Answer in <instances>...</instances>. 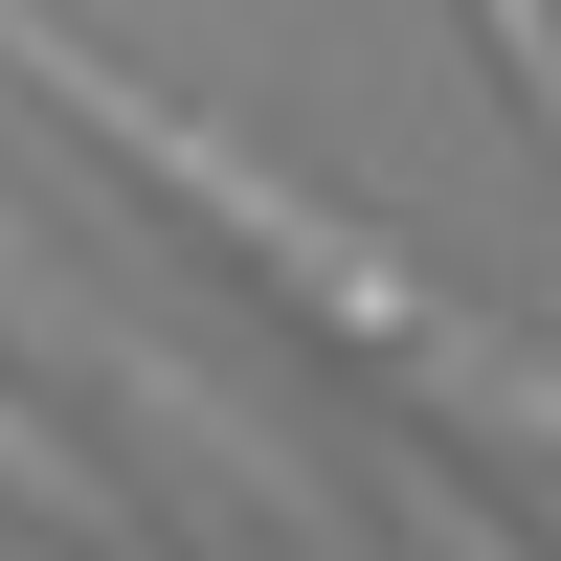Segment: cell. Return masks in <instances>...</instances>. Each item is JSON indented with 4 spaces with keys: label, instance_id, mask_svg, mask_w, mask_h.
Listing matches in <instances>:
<instances>
[{
    "label": "cell",
    "instance_id": "cell-1",
    "mask_svg": "<svg viewBox=\"0 0 561 561\" xmlns=\"http://www.w3.org/2000/svg\"><path fill=\"white\" fill-rule=\"evenodd\" d=\"M0 68H23L45 113H68V135H113V158L158 180V203L203 225V248H248V270H270L293 314H337L359 359H404V382H494V404L539 427V359L494 337V314H449V293H427V270H404V248H382L359 203H314V180H293V158H248L225 113H180V90H135L113 45L68 23V0H0Z\"/></svg>",
    "mask_w": 561,
    "mask_h": 561
},
{
    "label": "cell",
    "instance_id": "cell-2",
    "mask_svg": "<svg viewBox=\"0 0 561 561\" xmlns=\"http://www.w3.org/2000/svg\"><path fill=\"white\" fill-rule=\"evenodd\" d=\"M0 494H23L45 539H113V561H135V494H113V449H68V427H23V404H0Z\"/></svg>",
    "mask_w": 561,
    "mask_h": 561
},
{
    "label": "cell",
    "instance_id": "cell-3",
    "mask_svg": "<svg viewBox=\"0 0 561 561\" xmlns=\"http://www.w3.org/2000/svg\"><path fill=\"white\" fill-rule=\"evenodd\" d=\"M539 68H561V45H539V0H494V90H517V113H539Z\"/></svg>",
    "mask_w": 561,
    "mask_h": 561
}]
</instances>
